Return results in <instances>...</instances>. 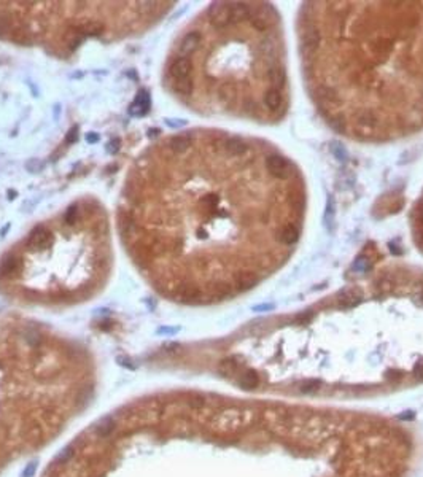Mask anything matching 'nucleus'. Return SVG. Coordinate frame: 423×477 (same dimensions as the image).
Returning a JSON list of instances; mask_svg holds the SVG:
<instances>
[{
	"label": "nucleus",
	"instance_id": "0eeeda50",
	"mask_svg": "<svg viewBox=\"0 0 423 477\" xmlns=\"http://www.w3.org/2000/svg\"><path fill=\"white\" fill-rule=\"evenodd\" d=\"M192 70V62L188 57L178 56L169 65V75L172 80H183V78H190V74Z\"/></svg>",
	"mask_w": 423,
	"mask_h": 477
},
{
	"label": "nucleus",
	"instance_id": "f8f14e48",
	"mask_svg": "<svg viewBox=\"0 0 423 477\" xmlns=\"http://www.w3.org/2000/svg\"><path fill=\"white\" fill-rule=\"evenodd\" d=\"M266 78L272 84V88L279 89L285 83V70L282 69V65L279 62H270L268 65V69H266Z\"/></svg>",
	"mask_w": 423,
	"mask_h": 477
},
{
	"label": "nucleus",
	"instance_id": "4468645a",
	"mask_svg": "<svg viewBox=\"0 0 423 477\" xmlns=\"http://www.w3.org/2000/svg\"><path fill=\"white\" fill-rule=\"evenodd\" d=\"M275 234H277L275 239L279 240V242L285 244V245H293L296 240H298V237H299L298 229H296L293 225H283V226H280L279 229H277Z\"/></svg>",
	"mask_w": 423,
	"mask_h": 477
},
{
	"label": "nucleus",
	"instance_id": "412c9836",
	"mask_svg": "<svg viewBox=\"0 0 423 477\" xmlns=\"http://www.w3.org/2000/svg\"><path fill=\"white\" fill-rule=\"evenodd\" d=\"M259 51H261V54H264V56H268L269 59L272 57H275V54L279 53V48H277V45L274 43V40H272L270 37H264L261 38V41H259Z\"/></svg>",
	"mask_w": 423,
	"mask_h": 477
},
{
	"label": "nucleus",
	"instance_id": "ddd939ff",
	"mask_svg": "<svg viewBox=\"0 0 423 477\" xmlns=\"http://www.w3.org/2000/svg\"><path fill=\"white\" fill-rule=\"evenodd\" d=\"M104 29H105L104 24L99 22V21H81L74 27V31H77L78 34H81L83 37H89V35L97 37V35H100L102 32H104Z\"/></svg>",
	"mask_w": 423,
	"mask_h": 477
},
{
	"label": "nucleus",
	"instance_id": "a18cd8bd",
	"mask_svg": "<svg viewBox=\"0 0 423 477\" xmlns=\"http://www.w3.org/2000/svg\"><path fill=\"white\" fill-rule=\"evenodd\" d=\"M159 134V129H150L148 131V135L150 137H154V135H158Z\"/></svg>",
	"mask_w": 423,
	"mask_h": 477
},
{
	"label": "nucleus",
	"instance_id": "37998d69",
	"mask_svg": "<svg viewBox=\"0 0 423 477\" xmlns=\"http://www.w3.org/2000/svg\"><path fill=\"white\" fill-rule=\"evenodd\" d=\"M414 417H415V414L412 412V410H407V412H403V414L398 415V419H400V420H414Z\"/></svg>",
	"mask_w": 423,
	"mask_h": 477
},
{
	"label": "nucleus",
	"instance_id": "de8ad7c7",
	"mask_svg": "<svg viewBox=\"0 0 423 477\" xmlns=\"http://www.w3.org/2000/svg\"><path fill=\"white\" fill-rule=\"evenodd\" d=\"M15 196H16V191H8V199H10V201H11V199H15Z\"/></svg>",
	"mask_w": 423,
	"mask_h": 477
},
{
	"label": "nucleus",
	"instance_id": "2f4dec72",
	"mask_svg": "<svg viewBox=\"0 0 423 477\" xmlns=\"http://www.w3.org/2000/svg\"><path fill=\"white\" fill-rule=\"evenodd\" d=\"M313 317H315V313H313L312 310H307V312H302L299 313L298 317H296V322H298L299 324H309Z\"/></svg>",
	"mask_w": 423,
	"mask_h": 477
},
{
	"label": "nucleus",
	"instance_id": "9b49d317",
	"mask_svg": "<svg viewBox=\"0 0 423 477\" xmlns=\"http://www.w3.org/2000/svg\"><path fill=\"white\" fill-rule=\"evenodd\" d=\"M199 45H201V34H199V32H188L183 38H181L180 45H178L180 56H183V57L190 56V54H192L197 50Z\"/></svg>",
	"mask_w": 423,
	"mask_h": 477
},
{
	"label": "nucleus",
	"instance_id": "49530a36",
	"mask_svg": "<svg viewBox=\"0 0 423 477\" xmlns=\"http://www.w3.org/2000/svg\"><path fill=\"white\" fill-rule=\"evenodd\" d=\"M11 228V225H10V223H8V225L7 226H5L3 229H2V232H0V234H2V235H5V234H7V231H8V229Z\"/></svg>",
	"mask_w": 423,
	"mask_h": 477
},
{
	"label": "nucleus",
	"instance_id": "6ab92c4d",
	"mask_svg": "<svg viewBox=\"0 0 423 477\" xmlns=\"http://www.w3.org/2000/svg\"><path fill=\"white\" fill-rule=\"evenodd\" d=\"M256 283H258V277L253 272H240V274H237V277H235V285H237L239 289L251 288V286H255Z\"/></svg>",
	"mask_w": 423,
	"mask_h": 477
},
{
	"label": "nucleus",
	"instance_id": "aec40b11",
	"mask_svg": "<svg viewBox=\"0 0 423 477\" xmlns=\"http://www.w3.org/2000/svg\"><path fill=\"white\" fill-rule=\"evenodd\" d=\"M172 88H173V91L180 94V95H191L192 93V88H194V84H192V80L191 78H183V80H172Z\"/></svg>",
	"mask_w": 423,
	"mask_h": 477
},
{
	"label": "nucleus",
	"instance_id": "4c0bfd02",
	"mask_svg": "<svg viewBox=\"0 0 423 477\" xmlns=\"http://www.w3.org/2000/svg\"><path fill=\"white\" fill-rule=\"evenodd\" d=\"M77 138H78V128L75 126V128H72L69 132H67V137H65V143H75L77 142Z\"/></svg>",
	"mask_w": 423,
	"mask_h": 477
},
{
	"label": "nucleus",
	"instance_id": "9d476101",
	"mask_svg": "<svg viewBox=\"0 0 423 477\" xmlns=\"http://www.w3.org/2000/svg\"><path fill=\"white\" fill-rule=\"evenodd\" d=\"M221 148L229 156H234V158H239V156H244L249 152V147L247 143L242 140L240 137H225L221 140Z\"/></svg>",
	"mask_w": 423,
	"mask_h": 477
},
{
	"label": "nucleus",
	"instance_id": "cd10ccee",
	"mask_svg": "<svg viewBox=\"0 0 423 477\" xmlns=\"http://www.w3.org/2000/svg\"><path fill=\"white\" fill-rule=\"evenodd\" d=\"M24 167H26V171L29 173H38L45 169V164H43V161H40V159H29L26 164H24Z\"/></svg>",
	"mask_w": 423,
	"mask_h": 477
},
{
	"label": "nucleus",
	"instance_id": "c85d7f7f",
	"mask_svg": "<svg viewBox=\"0 0 423 477\" xmlns=\"http://www.w3.org/2000/svg\"><path fill=\"white\" fill-rule=\"evenodd\" d=\"M331 152H332V154H334V158L337 161H341V162H346L347 161V152L344 150V147H342L341 143H337V142L332 143L331 145Z\"/></svg>",
	"mask_w": 423,
	"mask_h": 477
},
{
	"label": "nucleus",
	"instance_id": "a878e982",
	"mask_svg": "<svg viewBox=\"0 0 423 477\" xmlns=\"http://www.w3.org/2000/svg\"><path fill=\"white\" fill-rule=\"evenodd\" d=\"M64 220H65V223H67L69 226L75 225V223L80 220V209H78V205H72V207L67 210V212H65Z\"/></svg>",
	"mask_w": 423,
	"mask_h": 477
},
{
	"label": "nucleus",
	"instance_id": "f257e3e1",
	"mask_svg": "<svg viewBox=\"0 0 423 477\" xmlns=\"http://www.w3.org/2000/svg\"><path fill=\"white\" fill-rule=\"evenodd\" d=\"M255 420V414L251 410L247 409H226L223 412H218L213 420H212V425H213L218 431L223 433H234L239 431L242 428L249 426L253 423Z\"/></svg>",
	"mask_w": 423,
	"mask_h": 477
},
{
	"label": "nucleus",
	"instance_id": "bb28decb",
	"mask_svg": "<svg viewBox=\"0 0 423 477\" xmlns=\"http://www.w3.org/2000/svg\"><path fill=\"white\" fill-rule=\"evenodd\" d=\"M356 119H358V124L363 126V128H372L374 121H376V116L371 112H361Z\"/></svg>",
	"mask_w": 423,
	"mask_h": 477
},
{
	"label": "nucleus",
	"instance_id": "20e7f679",
	"mask_svg": "<svg viewBox=\"0 0 423 477\" xmlns=\"http://www.w3.org/2000/svg\"><path fill=\"white\" fill-rule=\"evenodd\" d=\"M266 421H268V425L272 431L280 434L285 433V428H289V425H291L289 415L285 414L283 409H272V410L269 409L266 412Z\"/></svg>",
	"mask_w": 423,
	"mask_h": 477
},
{
	"label": "nucleus",
	"instance_id": "2eb2a0df",
	"mask_svg": "<svg viewBox=\"0 0 423 477\" xmlns=\"http://www.w3.org/2000/svg\"><path fill=\"white\" fill-rule=\"evenodd\" d=\"M250 16H251V8L247 7L245 3H232L231 5V24H240L244 21H249Z\"/></svg>",
	"mask_w": 423,
	"mask_h": 477
},
{
	"label": "nucleus",
	"instance_id": "b1692460",
	"mask_svg": "<svg viewBox=\"0 0 423 477\" xmlns=\"http://www.w3.org/2000/svg\"><path fill=\"white\" fill-rule=\"evenodd\" d=\"M135 104L137 105H140V108L145 112V114L148 113L150 110V105H151V97H150V94L147 89H140V91L137 93V97H135Z\"/></svg>",
	"mask_w": 423,
	"mask_h": 477
},
{
	"label": "nucleus",
	"instance_id": "a19ab883",
	"mask_svg": "<svg viewBox=\"0 0 423 477\" xmlns=\"http://www.w3.org/2000/svg\"><path fill=\"white\" fill-rule=\"evenodd\" d=\"M274 304H263V305H256V307H253V310L255 312H270V310H274Z\"/></svg>",
	"mask_w": 423,
	"mask_h": 477
},
{
	"label": "nucleus",
	"instance_id": "c756f323",
	"mask_svg": "<svg viewBox=\"0 0 423 477\" xmlns=\"http://www.w3.org/2000/svg\"><path fill=\"white\" fill-rule=\"evenodd\" d=\"M369 267H371V261L366 256H360L353 264V269L358 270V272H366Z\"/></svg>",
	"mask_w": 423,
	"mask_h": 477
},
{
	"label": "nucleus",
	"instance_id": "e433bc0d",
	"mask_svg": "<svg viewBox=\"0 0 423 477\" xmlns=\"http://www.w3.org/2000/svg\"><path fill=\"white\" fill-rule=\"evenodd\" d=\"M128 112H129L131 116H135V118L143 116V114H145V112L140 108V105H137L135 102H132V104L129 105V110H128Z\"/></svg>",
	"mask_w": 423,
	"mask_h": 477
},
{
	"label": "nucleus",
	"instance_id": "423d86ee",
	"mask_svg": "<svg viewBox=\"0 0 423 477\" xmlns=\"http://www.w3.org/2000/svg\"><path fill=\"white\" fill-rule=\"evenodd\" d=\"M363 299V291L358 286H348L344 288L342 291H339L336 298V303L342 309H350V307H355L361 303Z\"/></svg>",
	"mask_w": 423,
	"mask_h": 477
},
{
	"label": "nucleus",
	"instance_id": "ea45409f",
	"mask_svg": "<svg viewBox=\"0 0 423 477\" xmlns=\"http://www.w3.org/2000/svg\"><path fill=\"white\" fill-rule=\"evenodd\" d=\"M414 376L417 379L423 380V361H419V363L415 364V367H414Z\"/></svg>",
	"mask_w": 423,
	"mask_h": 477
},
{
	"label": "nucleus",
	"instance_id": "473e14b6",
	"mask_svg": "<svg viewBox=\"0 0 423 477\" xmlns=\"http://www.w3.org/2000/svg\"><path fill=\"white\" fill-rule=\"evenodd\" d=\"M385 379L388 380V382H400L403 379V372L398 369H388L385 372Z\"/></svg>",
	"mask_w": 423,
	"mask_h": 477
},
{
	"label": "nucleus",
	"instance_id": "f03ea898",
	"mask_svg": "<svg viewBox=\"0 0 423 477\" xmlns=\"http://www.w3.org/2000/svg\"><path fill=\"white\" fill-rule=\"evenodd\" d=\"M207 15L215 27L225 29L231 24V5L229 3H212Z\"/></svg>",
	"mask_w": 423,
	"mask_h": 477
},
{
	"label": "nucleus",
	"instance_id": "39448f33",
	"mask_svg": "<svg viewBox=\"0 0 423 477\" xmlns=\"http://www.w3.org/2000/svg\"><path fill=\"white\" fill-rule=\"evenodd\" d=\"M53 244V235L45 226H37L30 232L27 239V247L32 250H45Z\"/></svg>",
	"mask_w": 423,
	"mask_h": 477
},
{
	"label": "nucleus",
	"instance_id": "1a4fd4ad",
	"mask_svg": "<svg viewBox=\"0 0 423 477\" xmlns=\"http://www.w3.org/2000/svg\"><path fill=\"white\" fill-rule=\"evenodd\" d=\"M244 363L240 361L239 356H228V358L221 360L218 364V372L225 377H234L244 372Z\"/></svg>",
	"mask_w": 423,
	"mask_h": 477
},
{
	"label": "nucleus",
	"instance_id": "4be33fe9",
	"mask_svg": "<svg viewBox=\"0 0 423 477\" xmlns=\"http://www.w3.org/2000/svg\"><path fill=\"white\" fill-rule=\"evenodd\" d=\"M322 388V380L318 379H310V380H306L299 385V393L302 395H312V393H317V391Z\"/></svg>",
	"mask_w": 423,
	"mask_h": 477
},
{
	"label": "nucleus",
	"instance_id": "5701e85b",
	"mask_svg": "<svg viewBox=\"0 0 423 477\" xmlns=\"http://www.w3.org/2000/svg\"><path fill=\"white\" fill-rule=\"evenodd\" d=\"M234 95H235V89H234L232 84L225 83L218 88V97H220V100L223 102V104L228 105L229 102L234 99Z\"/></svg>",
	"mask_w": 423,
	"mask_h": 477
},
{
	"label": "nucleus",
	"instance_id": "f704fd0d",
	"mask_svg": "<svg viewBox=\"0 0 423 477\" xmlns=\"http://www.w3.org/2000/svg\"><path fill=\"white\" fill-rule=\"evenodd\" d=\"M112 430H113V420L112 419H105V420L100 421V425H99V433L100 434H108Z\"/></svg>",
	"mask_w": 423,
	"mask_h": 477
},
{
	"label": "nucleus",
	"instance_id": "58836bf2",
	"mask_svg": "<svg viewBox=\"0 0 423 477\" xmlns=\"http://www.w3.org/2000/svg\"><path fill=\"white\" fill-rule=\"evenodd\" d=\"M166 124L169 128H181V126L186 124V121L185 119H166Z\"/></svg>",
	"mask_w": 423,
	"mask_h": 477
},
{
	"label": "nucleus",
	"instance_id": "393cba45",
	"mask_svg": "<svg viewBox=\"0 0 423 477\" xmlns=\"http://www.w3.org/2000/svg\"><path fill=\"white\" fill-rule=\"evenodd\" d=\"M332 221H334V207H332V199L328 197V205L325 212V226L331 232L332 231Z\"/></svg>",
	"mask_w": 423,
	"mask_h": 477
},
{
	"label": "nucleus",
	"instance_id": "a211bd4d",
	"mask_svg": "<svg viewBox=\"0 0 423 477\" xmlns=\"http://www.w3.org/2000/svg\"><path fill=\"white\" fill-rule=\"evenodd\" d=\"M264 105L269 108V110H277L282 105V94L279 89L270 88L264 93Z\"/></svg>",
	"mask_w": 423,
	"mask_h": 477
},
{
	"label": "nucleus",
	"instance_id": "f3484780",
	"mask_svg": "<svg viewBox=\"0 0 423 477\" xmlns=\"http://www.w3.org/2000/svg\"><path fill=\"white\" fill-rule=\"evenodd\" d=\"M190 147H191V135H188V134L175 135L169 140V148H171L173 153H185Z\"/></svg>",
	"mask_w": 423,
	"mask_h": 477
},
{
	"label": "nucleus",
	"instance_id": "7ed1b4c3",
	"mask_svg": "<svg viewBox=\"0 0 423 477\" xmlns=\"http://www.w3.org/2000/svg\"><path fill=\"white\" fill-rule=\"evenodd\" d=\"M266 167H268V171L270 172L272 177L279 180H285L291 175V164H289V161L279 154L269 156L266 159Z\"/></svg>",
	"mask_w": 423,
	"mask_h": 477
},
{
	"label": "nucleus",
	"instance_id": "c9c22d12",
	"mask_svg": "<svg viewBox=\"0 0 423 477\" xmlns=\"http://www.w3.org/2000/svg\"><path fill=\"white\" fill-rule=\"evenodd\" d=\"M412 294L417 301H423V282H417L412 288Z\"/></svg>",
	"mask_w": 423,
	"mask_h": 477
},
{
	"label": "nucleus",
	"instance_id": "dca6fc26",
	"mask_svg": "<svg viewBox=\"0 0 423 477\" xmlns=\"http://www.w3.org/2000/svg\"><path fill=\"white\" fill-rule=\"evenodd\" d=\"M259 382H261V379H259V374L255 369H245L239 377V385L244 390H255L258 388Z\"/></svg>",
	"mask_w": 423,
	"mask_h": 477
},
{
	"label": "nucleus",
	"instance_id": "72a5a7b5",
	"mask_svg": "<svg viewBox=\"0 0 423 477\" xmlns=\"http://www.w3.org/2000/svg\"><path fill=\"white\" fill-rule=\"evenodd\" d=\"M119 148H121V140L118 137H115L113 140H110L107 143V152L110 154H116L119 152Z\"/></svg>",
	"mask_w": 423,
	"mask_h": 477
},
{
	"label": "nucleus",
	"instance_id": "7c9ffc66",
	"mask_svg": "<svg viewBox=\"0 0 423 477\" xmlns=\"http://www.w3.org/2000/svg\"><path fill=\"white\" fill-rule=\"evenodd\" d=\"M377 288L382 293H390V291H393V288H395V282H393L390 277H385V279H382L377 283Z\"/></svg>",
	"mask_w": 423,
	"mask_h": 477
},
{
	"label": "nucleus",
	"instance_id": "c03bdc74",
	"mask_svg": "<svg viewBox=\"0 0 423 477\" xmlns=\"http://www.w3.org/2000/svg\"><path fill=\"white\" fill-rule=\"evenodd\" d=\"M388 247H390V251L393 253V255H401V253H403V250L400 248V247H396L395 242H390Z\"/></svg>",
	"mask_w": 423,
	"mask_h": 477
},
{
	"label": "nucleus",
	"instance_id": "79ce46f5",
	"mask_svg": "<svg viewBox=\"0 0 423 477\" xmlns=\"http://www.w3.org/2000/svg\"><path fill=\"white\" fill-rule=\"evenodd\" d=\"M99 140H100V137H99V134H96V132H89V134H86V142L89 145L97 143Z\"/></svg>",
	"mask_w": 423,
	"mask_h": 477
},
{
	"label": "nucleus",
	"instance_id": "6e6552de",
	"mask_svg": "<svg viewBox=\"0 0 423 477\" xmlns=\"http://www.w3.org/2000/svg\"><path fill=\"white\" fill-rule=\"evenodd\" d=\"M22 267V259L16 253H7L0 259V277H13L19 274Z\"/></svg>",
	"mask_w": 423,
	"mask_h": 477
}]
</instances>
